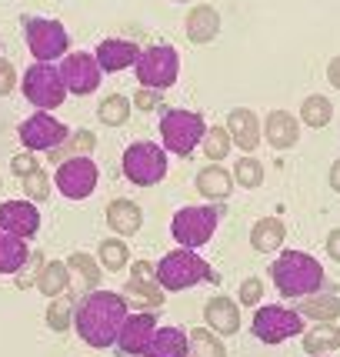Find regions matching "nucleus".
I'll use <instances>...</instances> for the list:
<instances>
[{"mask_svg":"<svg viewBox=\"0 0 340 357\" xmlns=\"http://www.w3.org/2000/svg\"><path fill=\"white\" fill-rule=\"evenodd\" d=\"M127 314V297L114 294V291H87L74 307V327H77L80 341L104 351L110 344H117V334L124 327Z\"/></svg>","mask_w":340,"mask_h":357,"instance_id":"f257e3e1","label":"nucleus"},{"mask_svg":"<svg viewBox=\"0 0 340 357\" xmlns=\"http://www.w3.org/2000/svg\"><path fill=\"white\" fill-rule=\"evenodd\" d=\"M270 278L277 284L280 297H287V301H304L310 294H320V287H327L320 261L304 250H280L270 267Z\"/></svg>","mask_w":340,"mask_h":357,"instance_id":"f03ea898","label":"nucleus"},{"mask_svg":"<svg viewBox=\"0 0 340 357\" xmlns=\"http://www.w3.org/2000/svg\"><path fill=\"white\" fill-rule=\"evenodd\" d=\"M154 278L157 284L170 291V294H177V291H187V287H194V284H201V280H217L214 271L207 261L197 257V250L190 248H180V250H170L164 254L154 267Z\"/></svg>","mask_w":340,"mask_h":357,"instance_id":"7ed1b4c3","label":"nucleus"},{"mask_svg":"<svg viewBox=\"0 0 340 357\" xmlns=\"http://www.w3.org/2000/svg\"><path fill=\"white\" fill-rule=\"evenodd\" d=\"M124 177L137 187H154L167 177V151L164 144H154V140H134L124 151Z\"/></svg>","mask_w":340,"mask_h":357,"instance_id":"20e7f679","label":"nucleus"},{"mask_svg":"<svg viewBox=\"0 0 340 357\" xmlns=\"http://www.w3.org/2000/svg\"><path fill=\"white\" fill-rule=\"evenodd\" d=\"M203 117L197 110H184V107H173L160 117V140H164V151L177 157H190L197 151V144L203 140Z\"/></svg>","mask_w":340,"mask_h":357,"instance_id":"39448f33","label":"nucleus"},{"mask_svg":"<svg viewBox=\"0 0 340 357\" xmlns=\"http://www.w3.org/2000/svg\"><path fill=\"white\" fill-rule=\"evenodd\" d=\"M224 218V211L214 204H201V207H180L173 220H170V234L180 248L197 250L203 248L210 237L217 234V224Z\"/></svg>","mask_w":340,"mask_h":357,"instance_id":"423d86ee","label":"nucleus"},{"mask_svg":"<svg viewBox=\"0 0 340 357\" xmlns=\"http://www.w3.org/2000/svg\"><path fill=\"white\" fill-rule=\"evenodd\" d=\"M137 84L140 87H150V91H167L177 84V74H180V54L170 44H154L147 50H140L137 63Z\"/></svg>","mask_w":340,"mask_h":357,"instance_id":"0eeeda50","label":"nucleus"},{"mask_svg":"<svg viewBox=\"0 0 340 357\" xmlns=\"http://www.w3.org/2000/svg\"><path fill=\"white\" fill-rule=\"evenodd\" d=\"M20 91H24V97H27L37 110L61 107L63 97H67V87H63V77H61V67H54V63H40V61H33L31 67L24 70Z\"/></svg>","mask_w":340,"mask_h":357,"instance_id":"6e6552de","label":"nucleus"},{"mask_svg":"<svg viewBox=\"0 0 340 357\" xmlns=\"http://www.w3.org/2000/svg\"><path fill=\"white\" fill-rule=\"evenodd\" d=\"M24 37H27V50L33 54V61L54 63V61H61V57H67L70 33L63 31L61 20H50V17H27Z\"/></svg>","mask_w":340,"mask_h":357,"instance_id":"1a4fd4ad","label":"nucleus"},{"mask_svg":"<svg viewBox=\"0 0 340 357\" xmlns=\"http://www.w3.org/2000/svg\"><path fill=\"white\" fill-rule=\"evenodd\" d=\"M254 337L263 344H280V341H291L297 334H304V314L291 311V307H277V304H267L261 311L254 314Z\"/></svg>","mask_w":340,"mask_h":357,"instance_id":"9d476101","label":"nucleus"},{"mask_svg":"<svg viewBox=\"0 0 340 357\" xmlns=\"http://www.w3.org/2000/svg\"><path fill=\"white\" fill-rule=\"evenodd\" d=\"M97 181H100V171H97V164H93L91 157H70V160H63V164H57V177H54L57 190H61L67 201L91 197L93 190H97Z\"/></svg>","mask_w":340,"mask_h":357,"instance_id":"9b49d317","label":"nucleus"},{"mask_svg":"<svg viewBox=\"0 0 340 357\" xmlns=\"http://www.w3.org/2000/svg\"><path fill=\"white\" fill-rule=\"evenodd\" d=\"M17 137H20V144L27 151H54V147H61L63 140L70 137V127H63L50 110H37L20 124Z\"/></svg>","mask_w":340,"mask_h":357,"instance_id":"f8f14e48","label":"nucleus"},{"mask_svg":"<svg viewBox=\"0 0 340 357\" xmlns=\"http://www.w3.org/2000/svg\"><path fill=\"white\" fill-rule=\"evenodd\" d=\"M61 77H63L67 93L87 97V93H93L97 87H100L104 70H100L97 57H91V54H67L63 63H61Z\"/></svg>","mask_w":340,"mask_h":357,"instance_id":"ddd939ff","label":"nucleus"},{"mask_svg":"<svg viewBox=\"0 0 340 357\" xmlns=\"http://www.w3.org/2000/svg\"><path fill=\"white\" fill-rule=\"evenodd\" d=\"M154 331H157V314L154 311L127 314L124 327H121V334H117V347L130 357L144 354L147 344H150V337H154Z\"/></svg>","mask_w":340,"mask_h":357,"instance_id":"4468645a","label":"nucleus"},{"mask_svg":"<svg viewBox=\"0 0 340 357\" xmlns=\"http://www.w3.org/2000/svg\"><path fill=\"white\" fill-rule=\"evenodd\" d=\"M0 231L27 241L40 231V211L33 207V201H3L0 204Z\"/></svg>","mask_w":340,"mask_h":357,"instance_id":"2eb2a0df","label":"nucleus"},{"mask_svg":"<svg viewBox=\"0 0 340 357\" xmlns=\"http://www.w3.org/2000/svg\"><path fill=\"white\" fill-rule=\"evenodd\" d=\"M227 134H231V140L244 154H254L257 144L263 140V121L254 110L237 107V110H231V117H227Z\"/></svg>","mask_w":340,"mask_h":357,"instance_id":"dca6fc26","label":"nucleus"},{"mask_svg":"<svg viewBox=\"0 0 340 357\" xmlns=\"http://www.w3.org/2000/svg\"><path fill=\"white\" fill-rule=\"evenodd\" d=\"M93 57H97L104 74H117V70H127V67L137 63L140 47L130 44V40H121V37H107V40L97 44V54H93Z\"/></svg>","mask_w":340,"mask_h":357,"instance_id":"f3484780","label":"nucleus"},{"mask_svg":"<svg viewBox=\"0 0 340 357\" xmlns=\"http://www.w3.org/2000/svg\"><path fill=\"white\" fill-rule=\"evenodd\" d=\"M203 321H207V327H210L214 334L231 337V334L240 331V307H237V301L217 294V297H210V301L203 304Z\"/></svg>","mask_w":340,"mask_h":357,"instance_id":"a211bd4d","label":"nucleus"},{"mask_svg":"<svg viewBox=\"0 0 340 357\" xmlns=\"http://www.w3.org/2000/svg\"><path fill=\"white\" fill-rule=\"evenodd\" d=\"M184 31H187V40L197 47L217 40V33H220V14H217V7H210V3L190 7V14L184 20Z\"/></svg>","mask_w":340,"mask_h":357,"instance_id":"6ab92c4d","label":"nucleus"},{"mask_svg":"<svg viewBox=\"0 0 340 357\" xmlns=\"http://www.w3.org/2000/svg\"><path fill=\"white\" fill-rule=\"evenodd\" d=\"M263 137H267V144L274 151H287L300 137V121L294 114H287V110H270L267 121H263Z\"/></svg>","mask_w":340,"mask_h":357,"instance_id":"aec40b11","label":"nucleus"},{"mask_svg":"<svg viewBox=\"0 0 340 357\" xmlns=\"http://www.w3.org/2000/svg\"><path fill=\"white\" fill-rule=\"evenodd\" d=\"M144 357H190V337L180 327H157Z\"/></svg>","mask_w":340,"mask_h":357,"instance_id":"412c9836","label":"nucleus"},{"mask_svg":"<svg viewBox=\"0 0 340 357\" xmlns=\"http://www.w3.org/2000/svg\"><path fill=\"white\" fill-rule=\"evenodd\" d=\"M107 227L114 234H137L144 227V211H140L137 201H127V197H117V201L107 204Z\"/></svg>","mask_w":340,"mask_h":357,"instance_id":"4be33fe9","label":"nucleus"},{"mask_svg":"<svg viewBox=\"0 0 340 357\" xmlns=\"http://www.w3.org/2000/svg\"><path fill=\"white\" fill-rule=\"evenodd\" d=\"M284 237H287L284 220L280 218H261L254 227H250V248L257 250V254H274V250H280Z\"/></svg>","mask_w":340,"mask_h":357,"instance_id":"5701e85b","label":"nucleus"},{"mask_svg":"<svg viewBox=\"0 0 340 357\" xmlns=\"http://www.w3.org/2000/svg\"><path fill=\"white\" fill-rule=\"evenodd\" d=\"M233 190V174H227L220 164H210L197 174V194L207 201H227Z\"/></svg>","mask_w":340,"mask_h":357,"instance_id":"b1692460","label":"nucleus"},{"mask_svg":"<svg viewBox=\"0 0 340 357\" xmlns=\"http://www.w3.org/2000/svg\"><path fill=\"white\" fill-rule=\"evenodd\" d=\"M27 261H31L27 241L17 234L0 231V274H20Z\"/></svg>","mask_w":340,"mask_h":357,"instance_id":"393cba45","label":"nucleus"},{"mask_svg":"<svg viewBox=\"0 0 340 357\" xmlns=\"http://www.w3.org/2000/svg\"><path fill=\"white\" fill-rule=\"evenodd\" d=\"M300 314L317 321V324H334L340 317V297L334 291H320V294H310L300 301Z\"/></svg>","mask_w":340,"mask_h":357,"instance_id":"a878e982","label":"nucleus"},{"mask_svg":"<svg viewBox=\"0 0 340 357\" xmlns=\"http://www.w3.org/2000/svg\"><path fill=\"white\" fill-rule=\"evenodd\" d=\"M124 297L127 301H137L140 311H157L164 304V287L150 278H134L130 274V280L124 284Z\"/></svg>","mask_w":340,"mask_h":357,"instance_id":"bb28decb","label":"nucleus"},{"mask_svg":"<svg viewBox=\"0 0 340 357\" xmlns=\"http://www.w3.org/2000/svg\"><path fill=\"white\" fill-rule=\"evenodd\" d=\"M304 351L310 357H330L340 351V327L337 324H317L304 334Z\"/></svg>","mask_w":340,"mask_h":357,"instance_id":"cd10ccee","label":"nucleus"},{"mask_svg":"<svg viewBox=\"0 0 340 357\" xmlns=\"http://www.w3.org/2000/svg\"><path fill=\"white\" fill-rule=\"evenodd\" d=\"M93 147H97V134L93 130H70V137L63 140L61 147H54L47 157H50V164H63L70 157H91Z\"/></svg>","mask_w":340,"mask_h":357,"instance_id":"c85d7f7f","label":"nucleus"},{"mask_svg":"<svg viewBox=\"0 0 340 357\" xmlns=\"http://www.w3.org/2000/svg\"><path fill=\"white\" fill-rule=\"evenodd\" d=\"M67 287H70V267L63 264V261H50L44 264V271L37 274V291L44 297H63L67 294Z\"/></svg>","mask_w":340,"mask_h":357,"instance_id":"c756f323","label":"nucleus"},{"mask_svg":"<svg viewBox=\"0 0 340 357\" xmlns=\"http://www.w3.org/2000/svg\"><path fill=\"white\" fill-rule=\"evenodd\" d=\"M97 264L104 267V271H124L130 264V248H127V241L121 237H107V241H100V248H97Z\"/></svg>","mask_w":340,"mask_h":357,"instance_id":"7c9ffc66","label":"nucleus"},{"mask_svg":"<svg viewBox=\"0 0 340 357\" xmlns=\"http://www.w3.org/2000/svg\"><path fill=\"white\" fill-rule=\"evenodd\" d=\"M190 357H227V347L210 327H194L190 334Z\"/></svg>","mask_w":340,"mask_h":357,"instance_id":"2f4dec72","label":"nucleus"},{"mask_svg":"<svg viewBox=\"0 0 340 357\" xmlns=\"http://www.w3.org/2000/svg\"><path fill=\"white\" fill-rule=\"evenodd\" d=\"M130 110H134V100H130V97H124V93H110V97H104V100H100L97 117H100V124L121 127V124H127Z\"/></svg>","mask_w":340,"mask_h":357,"instance_id":"473e14b6","label":"nucleus"},{"mask_svg":"<svg viewBox=\"0 0 340 357\" xmlns=\"http://www.w3.org/2000/svg\"><path fill=\"white\" fill-rule=\"evenodd\" d=\"M330 117H334V104L327 100L324 93H310L307 100L300 104V121L314 130H320V127L330 124Z\"/></svg>","mask_w":340,"mask_h":357,"instance_id":"72a5a7b5","label":"nucleus"},{"mask_svg":"<svg viewBox=\"0 0 340 357\" xmlns=\"http://www.w3.org/2000/svg\"><path fill=\"white\" fill-rule=\"evenodd\" d=\"M67 267L70 271H77L80 280L91 287V291H97L100 287V278H104V267L97 264V257H91V254H84V250H74L70 257H67Z\"/></svg>","mask_w":340,"mask_h":357,"instance_id":"f704fd0d","label":"nucleus"},{"mask_svg":"<svg viewBox=\"0 0 340 357\" xmlns=\"http://www.w3.org/2000/svg\"><path fill=\"white\" fill-rule=\"evenodd\" d=\"M231 134H227V127L224 124H217V127H207L203 130V140H201V147H203V154L210 157L214 164H220L224 157L231 154Z\"/></svg>","mask_w":340,"mask_h":357,"instance_id":"c9c22d12","label":"nucleus"},{"mask_svg":"<svg viewBox=\"0 0 340 357\" xmlns=\"http://www.w3.org/2000/svg\"><path fill=\"white\" fill-rule=\"evenodd\" d=\"M233 184L247 187V190H257L263 184V164L257 157H240L233 164Z\"/></svg>","mask_w":340,"mask_h":357,"instance_id":"e433bc0d","label":"nucleus"},{"mask_svg":"<svg viewBox=\"0 0 340 357\" xmlns=\"http://www.w3.org/2000/svg\"><path fill=\"white\" fill-rule=\"evenodd\" d=\"M74 307L77 304H70V297H54L50 301V307H47V327L50 331H57V334H63L67 327L74 324Z\"/></svg>","mask_w":340,"mask_h":357,"instance_id":"4c0bfd02","label":"nucleus"},{"mask_svg":"<svg viewBox=\"0 0 340 357\" xmlns=\"http://www.w3.org/2000/svg\"><path fill=\"white\" fill-rule=\"evenodd\" d=\"M24 194H27V201L40 204L50 197V177H47L44 171H33L24 177Z\"/></svg>","mask_w":340,"mask_h":357,"instance_id":"58836bf2","label":"nucleus"},{"mask_svg":"<svg viewBox=\"0 0 340 357\" xmlns=\"http://www.w3.org/2000/svg\"><path fill=\"white\" fill-rule=\"evenodd\" d=\"M17 87V70L14 63L7 61V57H0V97H7V93Z\"/></svg>","mask_w":340,"mask_h":357,"instance_id":"ea45409f","label":"nucleus"},{"mask_svg":"<svg viewBox=\"0 0 340 357\" xmlns=\"http://www.w3.org/2000/svg\"><path fill=\"white\" fill-rule=\"evenodd\" d=\"M10 171H14L17 177H27V174L40 171V164H37V154H17L14 160H10Z\"/></svg>","mask_w":340,"mask_h":357,"instance_id":"a19ab883","label":"nucleus"},{"mask_svg":"<svg viewBox=\"0 0 340 357\" xmlns=\"http://www.w3.org/2000/svg\"><path fill=\"white\" fill-rule=\"evenodd\" d=\"M263 294V284L257 278H247L240 284V304H257Z\"/></svg>","mask_w":340,"mask_h":357,"instance_id":"79ce46f5","label":"nucleus"},{"mask_svg":"<svg viewBox=\"0 0 340 357\" xmlns=\"http://www.w3.org/2000/svg\"><path fill=\"white\" fill-rule=\"evenodd\" d=\"M134 107H140V110H154L157 104H160V91H150V87H140L134 97Z\"/></svg>","mask_w":340,"mask_h":357,"instance_id":"37998d69","label":"nucleus"},{"mask_svg":"<svg viewBox=\"0 0 340 357\" xmlns=\"http://www.w3.org/2000/svg\"><path fill=\"white\" fill-rule=\"evenodd\" d=\"M327 254H330V261H337L340 264V227L327 234Z\"/></svg>","mask_w":340,"mask_h":357,"instance_id":"c03bdc74","label":"nucleus"},{"mask_svg":"<svg viewBox=\"0 0 340 357\" xmlns=\"http://www.w3.org/2000/svg\"><path fill=\"white\" fill-rule=\"evenodd\" d=\"M327 80H330V84L340 91V54H337V57H330V63H327Z\"/></svg>","mask_w":340,"mask_h":357,"instance_id":"a18cd8bd","label":"nucleus"},{"mask_svg":"<svg viewBox=\"0 0 340 357\" xmlns=\"http://www.w3.org/2000/svg\"><path fill=\"white\" fill-rule=\"evenodd\" d=\"M327 181H330V190H337L340 194V157L330 164V177H327Z\"/></svg>","mask_w":340,"mask_h":357,"instance_id":"49530a36","label":"nucleus"},{"mask_svg":"<svg viewBox=\"0 0 340 357\" xmlns=\"http://www.w3.org/2000/svg\"><path fill=\"white\" fill-rule=\"evenodd\" d=\"M134 278H154V267L137 261V264H134Z\"/></svg>","mask_w":340,"mask_h":357,"instance_id":"de8ad7c7","label":"nucleus"},{"mask_svg":"<svg viewBox=\"0 0 340 357\" xmlns=\"http://www.w3.org/2000/svg\"><path fill=\"white\" fill-rule=\"evenodd\" d=\"M180 3H190V0H180Z\"/></svg>","mask_w":340,"mask_h":357,"instance_id":"09e8293b","label":"nucleus"},{"mask_svg":"<svg viewBox=\"0 0 340 357\" xmlns=\"http://www.w3.org/2000/svg\"><path fill=\"white\" fill-rule=\"evenodd\" d=\"M0 187H3V181H0Z\"/></svg>","mask_w":340,"mask_h":357,"instance_id":"8fccbe9b","label":"nucleus"}]
</instances>
